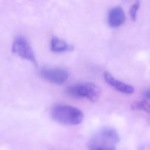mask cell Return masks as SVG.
Returning <instances> with one entry per match:
<instances>
[{
    "label": "cell",
    "mask_w": 150,
    "mask_h": 150,
    "mask_svg": "<svg viewBox=\"0 0 150 150\" xmlns=\"http://www.w3.org/2000/svg\"><path fill=\"white\" fill-rule=\"evenodd\" d=\"M120 141L117 131L113 128L106 127L97 131L91 138L88 150H116Z\"/></svg>",
    "instance_id": "1"
},
{
    "label": "cell",
    "mask_w": 150,
    "mask_h": 150,
    "mask_svg": "<svg viewBox=\"0 0 150 150\" xmlns=\"http://www.w3.org/2000/svg\"><path fill=\"white\" fill-rule=\"evenodd\" d=\"M51 115L55 121L68 125L80 124L84 117L83 113L80 109L63 104L55 105L52 109Z\"/></svg>",
    "instance_id": "2"
},
{
    "label": "cell",
    "mask_w": 150,
    "mask_h": 150,
    "mask_svg": "<svg viewBox=\"0 0 150 150\" xmlns=\"http://www.w3.org/2000/svg\"><path fill=\"white\" fill-rule=\"evenodd\" d=\"M67 94L76 98H87L90 101H96L100 95L99 87L93 83H79L69 86L67 90Z\"/></svg>",
    "instance_id": "3"
},
{
    "label": "cell",
    "mask_w": 150,
    "mask_h": 150,
    "mask_svg": "<svg viewBox=\"0 0 150 150\" xmlns=\"http://www.w3.org/2000/svg\"><path fill=\"white\" fill-rule=\"evenodd\" d=\"M12 51L19 57L29 60L32 63L36 62V58L33 50L27 39L22 36H17L13 40Z\"/></svg>",
    "instance_id": "4"
},
{
    "label": "cell",
    "mask_w": 150,
    "mask_h": 150,
    "mask_svg": "<svg viewBox=\"0 0 150 150\" xmlns=\"http://www.w3.org/2000/svg\"><path fill=\"white\" fill-rule=\"evenodd\" d=\"M40 76L46 81L55 84H62L68 79L69 72L63 69L47 68L40 71Z\"/></svg>",
    "instance_id": "5"
},
{
    "label": "cell",
    "mask_w": 150,
    "mask_h": 150,
    "mask_svg": "<svg viewBox=\"0 0 150 150\" xmlns=\"http://www.w3.org/2000/svg\"><path fill=\"white\" fill-rule=\"evenodd\" d=\"M104 78L105 81L110 86L121 93L130 94L134 92V88L132 86L115 79L114 76L108 71L104 72Z\"/></svg>",
    "instance_id": "6"
},
{
    "label": "cell",
    "mask_w": 150,
    "mask_h": 150,
    "mask_svg": "<svg viewBox=\"0 0 150 150\" xmlns=\"http://www.w3.org/2000/svg\"><path fill=\"white\" fill-rule=\"evenodd\" d=\"M125 15L121 6H115L108 12V23L110 26L117 28L121 26L125 21Z\"/></svg>",
    "instance_id": "7"
},
{
    "label": "cell",
    "mask_w": 150,
    "mask_h": 150,
    "mask_svg": "<svg viewBox=\"0 0 150 150\" xmlns=\"http://www.w3.org/2000/svg\"><path fill=\"white\" fill-rule=\"evenodd\" d=\"M50 49L54 53H64L71 52L74 46L57 36H53L50 41Z\"/></svg>",
    "instance_id": "8"
},
{
    "label": "cell",
    "mask_w": 150,
    "mask_h": 150,
    "mask_svg": "<svg viewBox=\"0 0 150 150\" xmlns=\"http://www.w3.org/2000/svg\"><path fill=\"white\" fill-rule=\"evenodd\" d=\"M131 108L134 110H142L150 114V104L145 101H139L133 103Z\"/></svg>",
    "instance_id": "9"
},
{
    "label": "cell",
    "mask_w": 150,
    "mask_h": 150,
    "mask_svg": "<svg viewBox=\"0 0 150 150\" xmlns=\"http://www.w3.org/2000/svg\"><path fill=\"white\" fill-rule=\"evenodd\" d=\"M140 7V0H137L135 3L131 6L129 9V14L131 19L133 22H135L137 17V12Z\"/></svg>",
    "instance_id": "10"
},
{
    "label": "cell",
    "mask_w": 150,
    "mask_h": 150,
    "mask_svg": "<svg viewBox=\"0 0 150 150\" xmlns=\"http://www.w3.org/2000/svg\"><path fill=\"white\" fill-rule=\"evenodd\" d=\"M145 96L146 97H147L148 98L150 99V90L146 91L145 93Z\"/></svg>",
    "instance_id": "11"
}]
</instances>
